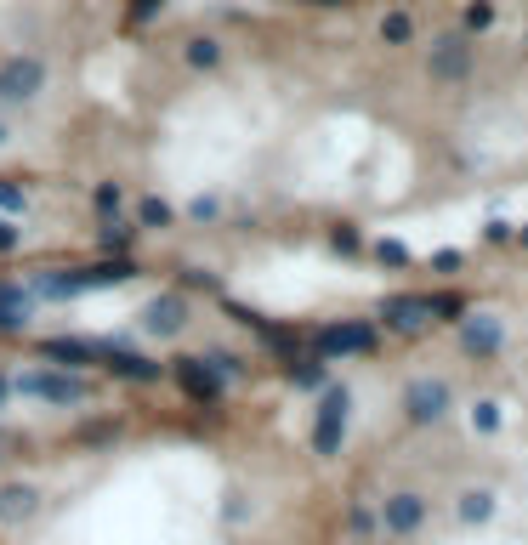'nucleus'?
Listing matches in <instances>:
<instances>
[{
	"mask_svg": "<svg viewBox=\"0 0 528 545\" xmlns=\"http://www.w3.org/2000/svg\"><path fill=\"white\" fill-rule=\"evenodd\" d=\"M517 245H523V250H528V222H523V233H517Z\"/></svg>",
	"mask_w": 528,
	"mask_h": 545,
	"instance_id": "nucleus-40",
	"label": "nucleus"
},
{
	"mask_svg": "<svg viewBox=\"0 0 528 545\" xmlns=\"http://www.w3.org/2000/svg\"><path fill=\"white\" fill-rule=\"evenodd\" d=\"M381 40H387V46H415V18H409L404 6L381 18Z\"/></svg>",
	"mask_w": 528,
	"mask_h": 545,
	"instance_id": "nucleus-21",
	"label": "nucleus"
},
{
	"mask_svg": "<svg viewBox=\"0 0 528 545\" xmlns=\"http://www.w3.org/2000/svg\"><path fill=\"white\" fill-rule=\"evenodd\" d=\"M6 398H12V381H6V375H0V409H6Z\"/></svg>",
	"mask_w": 528,
	"mask_h": 545,
	"instance_id": "nucleus-39",
	"label": "nucleus"
},
{
	"mask_svg": "<svg viewBox=\"0 0 528 545\" xmlns=\"http://www.w3.org/2000/svg\"><path fill=\"white\" fill-rule=\"evenodd\" d=\"M489 517H494V494L489 489L460 494V523H489Z\"/></svg>",
	"mask_w": 528,
	"mask_h": 545,
	"instance_id": "nucleus-23",
	"label": "nucleus"
},
{
	"mask_svg": "<svg viewBox=\"0 0 528 545\" xmlns=\"http://www.w3.org/2000/svg\"><path fill=\"white\" fill-rule=\"evenodd\" d=\"M29 296L40 301H74L80 290H74V267H40L35 279H29Z\"/></svg>",
	"mask_w": 528,
	"mask_h": 545,
	"instance_id": "nucleus-15",
	"label": "nucleus"
},
{
	"mask_svg": "<svg viewBox=\"0 0 528 545\" xmlns=\"http://www.w3.org/2000/svg\"><path fill=\"white\" fill-rule=\"evenodd\" d=\"M330 245L341 250V256H364V233H358V228H347V222H341V228H330Z\"/></svg>",
	"mask_w": 528,
	"mask_h": 545,
	"instance_id": "nucleus-27",
	"label": "nucleus"
},
{
	"mask_svg": "<svg viewBox=\"0 0 528 545\" xmlns=\"http://www.w3.org/2000/svg\"><path fill=\"white\" fill-rule=\"evenodd\" d=\"M222 57H228V46H222L216 35H188V40H182V63H188V69H199V74L222 69Z\"/></svg>",
	"mask_w": 528,
	"mask_h": 545,
	"instance_id": "nucleus-16",
	"label": "nucleus"
},
{
	"mask_svg": "<svg viewBox=\"0 0 528 545\" xmlns=\"http://www.w3.org/2000/svg\"><path fill=\"white\" fill-rule=\"evenodd\" d=\"M29 324V290L23 284H0V335H18Z\"/></svg>",
	"mask_w": 528,
	"mask_h": 545,
	"instance_id": "nucleus-18",
	"label": "nucleus"
},
{
	"mask_svg": "<svg viewBox=\"0 0 528 545\" xmlns=\"http://www.w3.org/2000/svg\"><path fill=\"white\" fill-rule=\"evenodd\" d=\"M284 370H290V381L307 387V392L330 387V370H324V358H318V352H296V358H284Z\"/></svg>",
	"mask_w": 528,
	"mask_h": 545,
	"instance_id": "nucleus-19",
	"label": "nucleus"
},
{
	"mask_svg": "<svg viewBox=\"0 0 528 545\" xmlns=\"http://www.w3.org/2000/svg\"><path fill=\"white\" fill-rule=\"evenodd\" d=\"M165 12V0H125V18H120V29L131 35V29H148V23Z\"/></svg>",
	"mask_w": 528,
	"mask_h": 545,
	"instance_id": "nucleus-22",
	"label": "nucleus"
},
{
	"mask_svg": "<svg viewBox=\"0 0 528 545\" xmlns=\"http://www.w3.org/2000/svg\"><path fill=\"white\" fill-rule=\"evenodd\" d=\"M347 523H352V534H358V540H370V534H375V517H370L364 506H352V517H347Z\"/></svg>",
	"mask_w": 528,
	"mask_h": 545,
	"instance_id": "nucleus-36",
	"label": "nucleus"
},
{
	"mask_svg": "<svg viewBox=\"0 0 528 545\" xmlns=\"http://www.w3.org/2000/svg\"><path fill=\"white\" fill-rule=\"evenodd\" d=\"M137 228H171V205H165V199H154V194H142L137 199Z\"/></svg>",
	"mask_w": 528,
	"mask_h": 545,
	"instance_id": "nucleus-24",
	"label": "nucleus"
},
{
	"mask_svg": "<svg viewBox=\"0 0 528 545\" xmlns=\"http://www.w3.org/2000/svg\"><path fill=\"white\" fill-rule=\"evenodd\" d=\"M97 239H103V250H108V256H125V250L137 245V228H125V222H114V216H108Z\"/></svg>",
	"mask_w": 528,
	"mask_h": 545,
	"instance_id": "nucleus-25",
	"label": "nucleus"
},
{
	"mask_svg": "<svg viewBox=\"0 0 528 545\" xmlns=\"http://www.w3.org/2000/svg\"><path fill=\"white\" fill-rule=\"evenodd\" d=\"M29 211V194H23L12 176H0V216H23Z\"/></svg>",
	"mask_w": 528,
	"mask_h": 545,
	"instance_id": "nucleus-26",
	"label": "nucleus"
},
{
	"mask_svg": "<svg viewBox=\"0 0 528 545\" xmlns=\"http://www.w3.org/2000/svg\"><path fill=\"white\" fill-rule=\"evenodd\" d=\"M171 375H176V387L188 392L194 404H216V398H222V375H216L205 358H176Z\"/></svg>",
	"mask_w": 528,
	"mask_h": 545,
	"instance_id": "nucleus-12",
	"label": "nucleus"
},
{
	"mask_svg": "<svg viewBox=\"0 0 528 545\" xmlns=\"http://www.w3.org/2000/svg\"><path fill=\"white\" fill-rule=\"evenodd\" d=\"M494 23V6L489 0H472V6H466V29H489Z\"/></svg>",
	"mask_w": 528,
	"mask_h": 545,
	"instance_id": "nucleus-32",
	"label": "nucleus"
},
{
	"mask_svg": "<svg viewBox=\"0 0 528 545\" xmlns=\"http://www.w3.org/2000/svg\"><path fill=\"white\" fill-rule=\"evenodd\" d=\"M381 347V330L370 318H341V324H324V330L307 335V352L318 358H352V352H375Z\"/></svg>",
	"mask_w": 528,
	"mask_h": 545,
	"instance_id": "nucleus-1",
	"label": "nucleus"
},
{
	"mask_svg": "<svg viewBox=\"0 0 528 545\" xmlns=\"http://www.w3.org/2000/svg\"><path fill=\"white\" fill-rule=\"evenodd\" d=\"M483 239H489V245H511V239H517V228H511L506 216H494L489 228H483Z\"/></svg>",
	"mask_w": 528,
	"mask_h": 545,
	"instance_id": "nucleus-33",
	"label": "nucleus"
},
{
	"mask_svg": "<svg viewBox=\"0 0 528 545\" xmlns=\"http://www.w3.org/2000/svg\"><path fill=\"white\" fill-rule=\"evenodd\" d=\"M455 341H460V352H472V358H494L500 341H506V324L494 313H472V307H466V318L455 324Z\"/></svg>",
	"mask_w": 528,
	"mask_h": 545,
	"instance_id": "nucleus-8",
	"label": "nucleus"
},
{
	"mask_svg": "<svg viewBox=\"0 0 528 545\" xmlns=\"http://www.w3.org/2000/svg\"><path fill=\"white\" fill-rule=\"evenodd\" d=\"M381 324L398 335H426L432 330V313H426V296H409V290H398V296L381 301Z\"/></svg>",
	"mask_w": 528,
	"mask_h": 545,
	"instance_id": "nucleus-11",
	"label": "nucleus"
},
{
	"mask_svg": "<svg viewBox=\"0 0 528 545\" xmlns=\"http://www.w3.org/2000/svg\"><path fill=\"white\" fill-rule=\"evenodd\" d=\"M432 267H438V273H460V267H466V250H438Z\"/></svg>",
	"mask_w": 528,
	"mask_h": 545,
	"instance_id": "nucleus-35",
	"label": "nucleus"
},
{
	"mask_svg": "<svg viewBox=\"0 0 528 545\" xmlns=\"http://www.w3.org/2000/svg\"><path fill=\"white\" fill-rule=\"evenodd\" d=\"M182 284H188V290H216V279L205 267H182Z\"/></svg>",
	"mask_w": 528,
	"mask_h": 545,
	"instance_id": "nucleus-37",
	"label": "nucleus"
},
{
	"mask_svg": "<svg viewBox=\"0 0 528 545\" xmlns=\"http://www.w3.org/2000/svg\"><path fill=\"white\" fill-rule=\"evenodd\" d=\"M103 364H108L114 375H125V381H142V387L165 375L154 358H148V352H131V347H120V341H103Z\"/></svg>",
	"mask_w": 528,
	"mask_h": 545,
	"instance_id": "nucleus-13",
	"label": "nucleus"
},
{
	"mask_svg": "<svg viewBox=\"0 0 528 545\" xmlns=\"http://www.w3.org/2000/svg\"><path fill=\"white\" fill-rule=\"evenodd\" d=\"M472 426H477V432H494V426H500V404H494V398L472 404Z\"/></svg>",
	"mask_w": 528,
	"mask_h": 545,
	"instance_id": "nucleus-29",
	"label": "nucleus"
},
{
	"mask_svg": "<svg viewBox=\"0 0 528 545\" xmlns=\"http://www.w3.org/2000/svg\"><path fill=\"white\" fill-rule=\"evenodd\" d=\"M6 137H12V131H6V120H0V142H6Z\"/></svg>",
	"mask_w": 528,
	"mask_h": 545,
	"instance_id": "nucleus-41",
	"label": "nucleus"
},
{
	"mask_svg": "<svg viewBox=\"0 0 528 545\" xmlns=\"http://www.w3.org/2000/svg\"><path fill=\"white\" fill-rule=\"evenodd\" d=\"M137 279V262L131 256H97V262H80L74 267V290L86 296V290H114V284Z\"/></svg>",
	"mask_w": 528,
	"mask_h": 545,
	"instance_id": "nucleus-10",
	"label": "nucleus"
},
{
	"mask_svg": "<svg viewBox=\"0 0 528 545\" xmlns=\"http://www.w3.org/2000/svg\"><path fill=\"white\" fill-rule=\"evenodd\" d=\"M205 364H211V370L222 375V381H239V375H245V370H239V358H233V352H211Z\"/></svg>",
	"mask_w": 528,
	"mask_h": 545,
	"instance_id": "nucleus-30",
	"label": "nucleus"
},
{
	"mask_svg": "<svg viewBox=\"0 0 528 545\" xmlns=\"http://www.w3.org/2000/svg\"><path fill=\"white\" fill-rule=\"evenodd\" d=\"M35 511H40L35 483H6V489H0V523H29Z\"/></svg>",
	"mask_w": 528,
	"mask_h": 545,
	"instance_id": "nucleus-14",
	"label": "nucleus"
},
{
	"mask_svg": "<svg viewBox=\"0 0 528 545\" xmlns=\"http://www.w3.org/2000/svg\"><path fill=\"white\" fill-rule=\"evenodd\" d=\"M40 358H46V364H57V370H86V364H103V341L46 335V341H40Z\"/></svg>",
	"mask_w": 528,
	"mask_h": 545,
	"instance_id": "nucleus-9",
	"label": "nucleus"
},
{
	"mask_svg": "<svg viewBox=\"0 0 528 545\" xmlns=\"http://www.w3.org/2000/svg\"><path fill=\"white\" fill-rule=\"evenodd\" d=\"M137 324H142V335H154V341L182 335V324H188V290H159V296L137 313Z\"/></svg>",
	"mask_w": 528,
	"mask_h": 545,
	"instance_id": "nucleus-6",
	"label": "nucleus"
},
{
	"mask_svg": "<svg viewBox=\"0 0 528 545\" xmlns=\"http://www.w3.org/2000/svg\"><path fill=\"white\" fill-rule=\"evenodd\" d=\"M18 392H29V398H40V404H91V381H80L74 370H29L18 381Z\"/></svg>",
	"mask_w": 528,
	"mask_h": 545,
	"instance_id": "nucleus-4",
	"label": "nucleus"
},
{
	"mask_svg": "<svg viewBox=\"0 0 528 545\" xmlns=\"http://www.w3.org/2000/svg\"><path fill=\"white\" fill-rule=\"evenodd\" d=\"M347 404L352 392L347 387H324V398H318V421H313V455H341V432H347Z\"/></svg>",
	"mask_w": 528,
	"mask_h": 545,
	"instance_id": "nucleus-5",
	"label": "nucleus"
},
{
	"mask_svg": "<svg viewBox=\"0 0 528 545\" xmlns=\"http://www.w3.org/2000/svg\"><path fill=\"white\" fill-rule=\"evenodd\" d=\"M477 69V46H472V35H438L432 46H426V74L438 80V86H460L466 74Z\"/></svg>",
	"mask_w": 528,
	"mask_h": 545,
	"instance_id": "nucleus-2",
	"label": "nucleus"
},
{
	"mask_svg": "<svg viewBox=\"0 0 528 545\" xmlns=\"http://www.w3.org/2000/svg\"><path fill=\"white\" fill-rule=\"evenodd\" d=\"M404 415H409V426H438L449 415V387L438 375H415L404 387Z\"/></svg>",
	"mask_w": 528,
	"mask_h": 545,
	"instance_id": "nucleus-7",
	"label": "nucleus"
},
{
	"mask_svg": "<svg viewBox=\"0 0 528 545\" xmlns=\"http://www.w3.org/2000/svg\"><path fill=\"white\" fill-rule=\"evenodd\" d=\"M375 262H387V267H409V245H398V239H381V245H375Z\"/></svg>",
	"mask_w": 528,
	"mask_h": 545,
	"instance_id": "nucleus-28",
	"label": "nucleus"
},
{
	"mask_svg": "<svg viewBox=\"0 0 528 545\" xmlns=\"http://www.w3.org/2000/svg\"><path fill=\"white\" fill-rule=\"evenodd\" d=\"M18 245H23V228L12 222V216H0V256H12Z\"/></svg>",
	"mask_w": 528,
	"mask_h": 545,
	"instance_id": "nucleus-31",
	"label": "nucleus"
},
{
	"mask_svg": "<svg viewBox=\"0 0 528 545\" xmlns=\"http://www.w3.org/2000/svg\"><path fill=\"white\" fill-rule=\"evenodd\" d=\"M307 6H324V12H341V6H352V0H307Z\"/></svg>",
	"mask_w": 528,
	"mask_h": 545,
	"instance_id": "nucleus-38",
	"label": "nucleus"
},
{
	"mask_svg": "<svg viewBox=\"0 0 528 545\" xmlns=\"http://www.w3.org/2000/svg\"><path fill=\"white\" fill-rule=\"evenodd\" d=\"M40 91H46V63L40 57H29V52L0 57V103L23 108V103H35Z\"/></svg>",
	"mask_w": 528,
	"mask_h": 545,
	"instance_id": "nucleus-3",
	"label": "nucleus"
},
{
	"mask_svg": "<svg viewBox=\"0 0 528 545\" xmlns=\"http://www.w3.org/2000/svg\"><path fill=\"white\" fill-rule=\"evenodd\" d=\"M426 523V500L421 494H392L387 500V528L392 534H415Z\"/></svg>",
	"mask_w": 528,
	"mask_h": 545,
	"instance_id": "nucleus-17",
	"label": "nucleus"
},
{
	"mask_svg": "<svg viewBox=\"0 0 528 545\" xmlns=\"http://www.w3.org/2000/svg\"><path fill=\"white\" fill-rule=\"evenodd\" d=\"M426 313H432V324H460L466 318V296L460 290H432L426 296Z\"/></svg>",
	"mask_w": 528,
	"mask_h": 545,
	"instance_id": "nucleus-20",
	"label": "nucleus"
},
{
	"mask_svg": "<svg viewBox=\"0 0 528 545\" xmlns=\"http://www.w3.org/2000/svg\"><path fill=\"white\" fill-rule=\"evenodd\" d=\"M91 199H97V211H103V216H114V211H120V188H114V182H103V188H97Z\"/></svg>",
	"mask_w": 528,
	"mask_h": 545,
	"instance_id": "nucleus-34",
	"label": "nucleus"
}]
</instances>
